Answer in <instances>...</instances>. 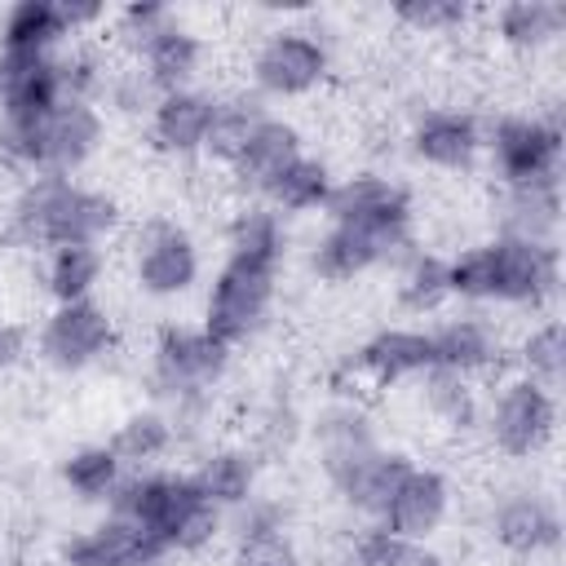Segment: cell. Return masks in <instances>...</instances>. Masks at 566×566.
Wrapping results in <instances>:
<instances>
[{
  "label": "cell",
  "mask_w": 566,
  "mask_h": 566,
  "mask_svg": "<svg viewBox=\"0 0 566 566\" xmlns=\"http://www.w3.org/2000/svg\"><path fill=\"white\" fill-rule=\"evenodd\" d=\"M22 221H27L31 234L49 239L53 248H62V243H97V234L111 230L115 208L102 195H88V190H75L71 181H62V177H49L27 195Z\"/></svg>",
  "instance_id": "1"
},
{
  "label": "cell",
  "mask_w": 566,
  "mask_h": 566,
  "mask_svg": "<svg viewBox=\"0 0 566 566\" xmlns=\"http://www.w3.org/2000/svg\"><path fill=\"white\" fill-rule=\"evenodd\" d=\"M203 504V491L195 478H137L115 486V517H128L146 531V539L164 553L177 544L181 522Z\"/></svg>",
  "instance_id": "2"
},
{
  "label": "cell",
  "mask_w": 566,
  "mask_h": 566,
  "mask_svg": "<svg viewBox=\"0 0 566 566\" xmlns=\"http://www.w3.org/2000/svg\"><path fill=\"white\" fill-rule=\"evenodd\" d=\"M270 283H274V265H256L243 256H230V265L221 270V279L212 283L208 296V336L230 345L239 336H248L256 327V318L270 305Z\"/></svg>",
  "instance_id": "3"
},
{
  "label": "cell",
  "mask_w": 566,
  "mask_h": 566,
  "mask_svg": "<svg viewBox=\"0 0 566 566\" xmlns=\"http://www.w3.org/2000/svg\"><path fill=\"white\" fill-rule=\"evenodd\" d=\"M336 226H358L367 234H376L380 243L398 248L402 243V230H407V199L398 186L380 181V177H354L345 186H336L323 203Z\"/></svg>",
  "instance_id": "4"
},
{
  "label": "cell",
  "mask_w": 566,
  "mask_h": 566,
  "mask_svg": "<svg viewBox=\"0 0 566 566\" xmlns=\"http://www.w3.org/2000/svg\"><path fill=\"white\" fill-rule=\"evenodd\" d=\"M562 137L535 119H504L495 128V159L513 186H557Z\"/></svg>",
  "instance_id": "5"
},
{
  "label": "cell",
  "mask_w": 566,
  "mask_h": 566,
  "mask_svg": "<svg viewBox=\"0 0 566 566\" xmlns=\"http://www.w3.org/2000/svg\"><path fill=\"white\" fill-rule=\"evenodd\" d=\"M491 429H495V442L513 455H526L535 451L548 429H553V398L544 385L535 380H517L500 394L495 402V416H491Z\"/></svg>",
  "instance_id": "6"
},
{
  "label": "cell",
  "mask_w": 566,
  "mask_h": 566,
  "mask_svg": "<svg viewBox=\"0 0 566 566\" xmlns=\"http://www.w3.org/2000/svg\"><path fill=\"white\" fill-rule=\"evenodd\" d=\"M111 340V318L102 305L93 301H71L62 305L53 318H49V332H44V354L57 363V367H84L93 363Z\"/></svg>",
  "instance_id": "7"
},
{
  "label": "cell",
  "mask_w": 566,
  "mask_h": 566,
  "mask_svg": "<svg viewBox=\"0 0 566 566\" xmlns=\"http://www.w3.org/2000/svg\"><path fill=\"white\" fill-rule=\"evenodd\" d=\"M0 102L4 115H44L62 102L57 62L44 53H9L0 57Z\"/></svg>",
  "instance_id": "8"
},
{
  "label": "cell",
  "mask_w": 566,
  "mask_h": 566,
  "mask_svg": "<svg viewBox=\"0 0 566 566\" xmlns=\"http://www.w3.org/2000/svg\"><path fill=\"white\" fill-rule=\"evenodd\" d=\"M323 71H327V53L318 49V40L301 31L274 35L256 57V84L270 93H305L310 84H318Z\"/></svg>",
  "instance_id": "9"
},
{
  "label": "cell",
  "mask_w": 566,
  "mask_h": 566,
  "mask_svg": "<svg viewBox=\"0 0 566 566\" xmlns=\"http://www.w3.org/2000/svg\"><path fill=\"white\" fill-rule=\"evenodd\" d=\"M486 252H491V296L531 301L553 283V252L544 243H526L509 234Z\"/></svg>",
  "instance_id": "10"
},
{
  "label": "cell",
  "mask_w": 566,
  "mask_h": 566,
  "mask_svg": "<svg viewBox=\"0 0 566 566\" xmlns=\"http://www.w3.org/2000/svg\"><path fill=\"white\" fill-rule=\"evenodd\" d=\"M226 367V345L212 340L208 332H164L155 371L164 389H195L208 385Z\"/></svg>",
  "instance_id": "11"
},
{
  "label": "cell",
  "mask_w": 566,
  "mask_h": 566,
  "mask_svg": "<svg viewBox=\"0 0 566 566\" xmlns=\"http://www.w3.org/2000/svg\"><path fill=\"white\" fill-rule=\"evenodd\" d=\"M442 513H447V482L438 473H429V469H411L398 482V491H394V500H389V509L380 517H385V531H394V535L416 544L442 522Z\"/></svg>",
  "instance_id": "12"
},
{
  "label": "cell",
  "mask_w": 566,
  "mask_h": 566,
  "mask_svg": "<svg viewBox=\"0 0 566 566\" xmlns=\"http://www.w3.org/2000/svg\"><path fill=\"white\" fill-rule=\"evenodd\" d=\"M195 265H199L195 261V248H190V239L177 226H150L146 230L142 256H137V279H142L146 292L168 296V292L190 287Z\"/></svg>",
  "instance_id": "13"
},
{
  "label": "cell",
  "mask_w": 566,
  "mask_h": 566,
  "mask_svg": "<svg viewBox=\"0 0 566 566\" xmlns=\"http://www.w3.org/2000/svg\"><path fill=\"white\" fill-rule=\"evenodd\" d=\"M155 553L159 548L146 539V531L133 526L128 517H111L97 531H88L75 544H66V562L71 566H142Z\"/></svg>",
  "instance_id": "14"
},
{
  "label": "cell",
  "mask_w": 566,
  "mask_h": 566,
  "mask_svg": "<svg viewBox=\"0 0 566 566\" xmlns=\"http://www.w3.org/2000/svg\"><path fill=\"white\" fill-rule=\"evenodd\" d=\"M296 159H301V150H296V133H292L287 124H279V119H261L256 133L248 137L243 155L234 159V168H239V177H243L248 186L270 190L274 177H279L287 164H296Z\"/></svg>",
  "instance_id": "15"
},
{
  "label": "cell",
  "mask_w": 566,
  "mask_h": 566,
  "mask_svg": "<svg viewBox=\"0 0 566 566\" xmlns=\"http://www.w3.org/2000/svg\"><path fill=\"white\" fill-rule=\"evenodd\" d=\"M407 473H411V464H407L402 455L371 451V455H363L349 473H340L336 486L345 491V500H349L354 509H363V513H385L389 500H394V491H398V482H402Z\"/></svg>",
  "instance_id": "16"
},
{
  "label": "cell",
  "mask_w": 566,
  "mask_h": 566,
  "mask_svg": "<svg viewBox=\"0 0 566 566\" xmlns=\"http://www.w3.org/2000/svg\"><path fill=\"white\" fill-rule=\"evenodd\" d=\"M416 150H420L429 164L460 168V164H469V155L478 150V128H473V119L460 115V111H429V115L416 124Z\"/></svg>",
  "instance_id": "17"
},
{
  "label": "cell",
  "mask_w": 566,
  "mask_h": 566,
  "mask_svg": "<svg viewBox=\"0 0 566 566\" xmlns=\"http://www.w3.org/2000/svg\"><path fill=\"white\" fill-rule=\"evenodd\" d=\"M208 124H212V102L199 97V93H168L155 111V137L164 150H199L203 137H208Z\"/></svg>",
  "instance_id": "18"
},
{
  "label": "cell",
  "mask_w": 566,
  "mask_h": 566,
  "mask_svg": "<svg viewBox=\"0 0 566 566\" xmlns=\"http://www.w3.org/2000/svg\"><path fill=\"white\" fill-rule=\"evenodd\" d=\"M358 363H363L367 371H376L380 380H398V376L429 371V367H433V345H429V336H420V332L394 327V332H380L376 340H367L363 354H358Z\"/></svg>",
  "instance_id": "19"
},
{
  "label": "cell",
  "mask_w": 566,
  "mask_h": 566,
  "mask_svg": "<svg viewBox=\"0 0 566 566\" xmlns=\"http://www.w3.org/2000/svg\"><path fill=\"white\" fill-rule=\"evenodd\" d=\"M495 535H500V544H509L513 553H535V548H544V544L557 539V517H553V509H548L544 500H535V495H513V500H504L500 513H495Z\"/></svg>",
  "instance_id": "20"
},
{
  "label": "cell",
  "mask_w": 566,
  "mask_h": 566,
  "mask_svg": "<svg viewBox=\"0 0 566 566\" xmlns=\"http://www.w3.org/2000/svg\"><path fill=\"white\" fill-rule=\"evenodd\" d=\"M385 252H389V243H380L376 234H367V230H358V226H336V230L318 243L314 270H318L323 279H349V274L367 270L371 261H380Z\"/></svg>",
  "instance_id": "21"
},
{
  "label": "cell",
  "mask_w": 566,
  "mask_h": 566,
  "mask_svg": "<svg viewBox=\"0 0 566 566\" xmlns=\"http://www.w3.org/2000/svg\"><path fill=\"white\" fill-rule=\"evenodd\" d=\"M66 31L57 0H18L4 18V49L9 53H44Z\"/></svg>",
  "instance_id": "22"
},
{
  "label": "cell",
  "mask_w": 566,
  "mask_h": 566,
  "mask_svg": "<svg viewBox=\"0 0 566 566\" xmlns=\"http://www.w3.org/2000/svg\"><path fill=\"white\" fill-rule=\"evenodd\" d=\"M429 345H433V367H447V371H469L491 358V332L473 318H455L438 327Z\"/></svg>",
  "instance_id": "23"
},
{
  "label": "cell",
  "mask_w": 566,
  "mask_h": 566,
  "mask_svg": "<svg viewBox=\"0 0 566 566\" xmlns=\"http://www.w3.org/2000/svg\"><path fill=\"white\" fill-rule=\"evenodd\" d=\"M318 433H323V464H327L332 478L349 473L363 455L376 451V447H371V433H367V424H363V416H354V411H332V416L318 424Z\"/></svg>",
  "instance_id": "24"
},
{
  "label": "cell",
  "mask_w": 566,
  "mask_h": 566,
  "mask_svg": "<svg viewBox=\"0 0 566 566\" xmlns=\"http://www.w3.org/2000/svg\"><path fill=\"white\" fill-rule=\"evenodd\" d=\"M146 62H150V80L181 93V84L195 75V62H199V44L195 35H186L181 27H164L150 44H146Z\"/></svg>",
  "instance_id": "25"
},
{
  "label": "cell",
  "mask_w": 566,
  "mask_h": 566,
  "mask_svg": "<svg viewBox=\"0 0 566 566\" xmlns=\"http://www.w3.org/2000/svg\"><path fill=\"white\" fill-rule=\"evenodd\" d=\"M97 270H102V256L93 243H62L53 248V261H49V287L62 305L84 301V292L97 283Z\"/></svg>",
  "instance_id": "26"
},
{
  "label": "cell",
  "mask_w": 566,
  "mask_h": 566,
  "mask_svg": "<svg viewBox=\"0 0 566 566\" xmlns=\"http://www.w3.org/2000/svg\"><path fill=\"white\" fill-rule=\"evenodd\" d=\"M265 115L252 106V102H230V106H212V124H208V137H203V150L217 155V159H239L248 137L256 133Z\"/></svg>",
  "instance_id": "27"
},
{
  "label": "cell",
  "mask_w": 566,
  "mask_h": 566,
  "mask_svg": "<svg viewBox=\"0 0 566 566\" xmlns=\"http://www.w3.org/2000/svg\"><path fill=\"white\" fill-rule=\"evenodd\" d=\"M195 486H199L203 500H212V504H243L248 491H252V460L239 455V451H221V455H212V460L199 469Z\"/></svg>",
  "instance_id": "28"
},
{
  "label": "cell",
  "mask_w": 566,
  "mask_h": 566,
  "mask_svg": "<svg viewBox=\"0 0 566 566\" xmlns=\"http://www.w3.org/2000/svg\"><path fill=\"white\" fill-rule=\"evenodd\" d=\"M265 195H270L274 203H283V208H318V203H327V195H332L327 168L314 164V159H296V164H287V168L274 177V186H270Z\"/></svg>",
  "instance_id": "29"
},
{
  "label": "cell",
  "mask_w": 566,
  "mask_h": 566,
  "mask_svg": "<svg viewBox=\"0 0 566 566\" xmlns=\"http://www.w3.org/2000/svg\"><path fill=\"white\" fill-rule=\"evenodd\" d=\"M66 482L75 495L84 500H97V495H111L115 482H119V455L111 447H88V451H75L66 460Z\"/></svg>",
  "instance_id": "30"
},
{
  "label": "cell",
  "mask_w": 566,
  "mask_h": 566,
  "mask_svg": "<svg viewBox=\"0 0 566 566\" xmlns=\"http://www.w3.org/2000/svg\"><path fill=\"white\" fill-rule=\"evenodd\" d=\"M557 226V186H517L513 195V239L544 243Z\"/></svg>",
  "instance_id": "31"
},
{
  "label": "cell",
  "mask_w": 566,
  "mask_h": 566,
  "mask_svg": "<svg viewBox=\"0 0 566 566\" xmlns=\"http://www.w3.org/2000/svg\"><path fill=\"white\" fill-rule=\"evenodd\" d=\"M557 27H562V9L544 4V0H517L500 13V31L513 44H539V40L557 35Z\"/></svg>",
  "instance_id": "32"
},
{
  "label": "cell",
  "mask_w": 566,
  "mask_h": 566,
  "mask_svg": "<svg viewBox=\"0 0 566 566\" xmlns=\"http://www.w3.org/2000/svg\"><path fill=\"white\" fill-rule=\"evenodd\" d=\"M230 243H234V256L256 261V265H274V256H279V221H274V212H243Z\"/></svg>",
  "instance_id": "33"
},
{
  "label": "cell",
  "mask_w": 566,
  "mask_h": 566,
  "mask_svg": "<svg viewBox=\"0 0 566 566\" xmlns=\"http://www.w3.org/2000/svg\"><path fill=\"white\" fill-rule=\"evenodd\" d=\"M562 363H566V336L557 323L539 327L531 340H526V367H531V380L553 389L562 380Z\"/></svg>",
  "instance_id": "34"
},
{
  "label": "cell",
  "mask_w": 566,
  "mask_h": 566,
  "mask_svg": "<svg viewBox=\"0 0 566 566\" xmlns=\"http://www.w3.org/2000/svg\"><path fill=\"white\" fill-rule=\"evenodd\" d=\"M168 447V424L159 416H133L119 433H115V455L119 460H155Z\"/></svg>",
  "instance_id": "35"
},
{
  "label": "cell",
  "mask_w": 566,
  "mask_h": 566,
  "mask_svg": "<svg viewBox=\"0 0 566 566\" xmlns=\"http://www.w3.org/2000/svg\"><path fill=\"white\" fill-rule=\"evenodd\" d=\"M234 566H296V548H292V539L283 535V526L248 531V535L239 539Z\"/></svg>",
  "instance_id": "36"
},
{
  "label": "cell",
  "mask_w": 566,
  "mask_h": 566,
  "mask_svg": "<svg viewBox=\"0 0 566 566\" xmlns=\"http://www.w3.org/2000/svg\"><path fill=\"white\" fill-rule=\"evenodd\" d=\"M402 296H407L411 310H429V305H438V301L447 296V265L433 261V256L416 261L411 274H407V283H402Z\"/></svg>",
  "instance_id": "37"
},
{
  "label": "cell",
  "mask_w": 566,
  "mask_h": 566,
  "mask_svg": "<svg viewBox=\"0 0 566 566\" xmlns=\"http://www.w3.org/2000/svg\"><path fill=\"white\" fill-rule=\"evenodd\" d=\"M429 402H433V407H438L447 420L464 424V420H469V389L460 385V371L429 367Z\"/></svg>",
  "instance_id": "38"
},
{
  "label": "cell",
  "mask_w": 566,
  "mask_h": 566,
  "mask_svg": "<svg viewBox=\"0 0 566 566\" xmlns=\"http://www.w3.org/2000/svg\"><path fill=\"white\" fill-rule=\"evenodd\" d=\"M411 553H416V544L394 535V531H385V526L358 539V566H407Z\"/></svg>",
  "instance_id": "39"
},
{
  "label": "cell",
  "mask_w": 566,
  "mask_h": 566,
  "mask_svg": "<svg viewBox=\"0 0 566 566\" xmlns=\"http://www.w3.org/2000/svg\"><path fill=\"white\" fill-rule=\"evenodd\" d=\"M124 22H128V31L137 35V44H142V49H146V44H150V40H155L164 27H172L164 4H133V9L124 13Z\"/></svg>",
  "instance_id": "40"
},
{
  "label": "cell",
  "mask_w": 566,
  "mask_h": 566,
  "mask_svg": "<svg viewBox=\"0 0 566 566\" xmlns=\"http://www.w3.org/2000/svg\"><path fill=\"white\" fill-rule=\"evenodd\" d=\"M212 531H217V504H212V500H203V504L181 522V531H177V544H172V548H199L203 539H212Z\"/></svg>",
  "instance_id": "41"
},
{
  "label": "cell",
  "mask_w": 566,
  "mask_h": 566,
  "mask_svg": "<svg viewBox=\"0 0 566 566\" xmlns=\"http://www.w3.org/2000/svg\"><path fill=\"white\" fill-rule=\"evenodd\" d=\"M407 22H416V27H447V22H460L464 18V9L460 4H402L398 9Z\"/></svg>",
  "instance_id": "42"
},
{
  "label": "cell",
  "mask_w": 566,
  "mask_h": 566,
  "mask_svg": "<svg viewBox=\"0 0 566 566\" xmlns=\"http://www.w3.org/2000/svg\"><path fill=\"white\" fill-rule=\"evenodd\" d=\"M18 354H22V332L0 323V367H9Z\"/></svg>",
  "instance_id": "43"
},
{
  "label": "cell",
  "mask_w": 566,
  "mask_h": 566,
  "mask_svg": "<svg viewBox=\"0 0 566 566\" xmlns=\"http://www.w3.org/2000/svg\"><path fill=\"white\" fill-rule=\"evenodd\" d=\"M407 566H442L438 557H429V553H411V562Z\"/></svg>",
  "instance_id": "44"
}]
</instances>
